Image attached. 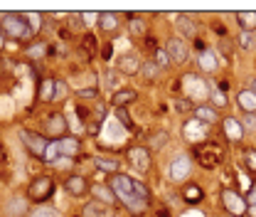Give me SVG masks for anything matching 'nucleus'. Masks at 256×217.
Listing matches in <instances>:
<instances>
[{
    "label": "nucleus",
    "mask_w": 256,
    "mask_h": 217,
    "mask_svg": "<svg viewBox=\"0 0 256 217\" xmlns=\"http://www.w3.org/2000/svg\"><path fill=\"white\" fill-rule=\"evenodd\" d=\"M111 190H114V195L128 205L133 213H140L143 208H145V203L138 198V190H135V180L133 178H128V175H114L111 178Z\"/></svg>",
    "instance_id": "1"
},
{
    "label": "nucleus",
    "mask_w": 256,
    "mask_h": 217,
    "mask_svg": "<svg viewBox=\"0 0 256 217\" xmlns=\"http://www.w3.org/2000/svg\"><path fill=\"white\" fill-rule=\"evenodd\" d=\"M194 158H197V163L204 168V170H214L217 165H222V160H224V150H222V145L214 144V141H207V144H199L194 148Z\"/></svg>",
    "instance_id": "2"
},
{
    "label": "nucleus",
    "mask_w": 256,
    "mask_h": 217,
    "mask_svg": "<svg viewBox=\"0 0 256 217\" xmlns=\"http://www.w3.org/2000/svg\"><path fill=\"white\" fill-rule=\"evenodd\" d=\"M2 27L10 37L15 40H27L32 37V27H30V20L27 15H5L2 17Z\"/></svg>",
    "instance_id": "3"
},
{
    "label": "nucleus",
    "mask_w": 256,
    "mask_h": 217,
    "mask_svg": "<svg viewBox=\"0 0 256 217\" xmlns=\"http://www.w3.org/2000/svg\"><path fill=\"white\" fill-rule=\"evenodd\" d=\"M52 190H55V183H52V178H50V175H42V178H37V180H32V183H30V190H27V195H30V200H35V203H42V200H47V198L52 195Z\"/></svg>",
    "instance_id": "4"
},
{
    "label": "nucleus",
    "mask_w": 256,
    "mask_h": 217,
    "mask_svg": "<svg viewBox=\"0 0 256 217\" xmlns=\"http://www.w3.org/2000/svg\"><path fill=\"white\" fill-rule=\"evenodd\" d=\"M183 86H185V96L190 99H207V81L202 76L194 74H185L183 76Z\"/></svg>",
    "instance_id": "5"
},
{
    "label": "nucleus",
    "mask_w": 256,
    "mask_h": 217,
    "mask_svg": "<svg viewBox=\"0 0 256 217\" xmlns=\"http://www.w3.org/2000/svg\"><path fill=\"white\" fill-rule=\"evenodd\" d=\"M222 200H224L227 210L232 213V217H242L244 213H247V203H244V200H242V195H237L234 190H224Z\"/></svg>",
    "instance_id": "6"
},
{
    "label": "nucleus",
    "mask_w": 256,
    "mask_h": 217,
    "mask_svg": "<svg viewBox=\"0 0 256 217\" xmlns=\"http://www.w3.org/2000/svg\"><path fill=\"white\" fill-rule=\"evenodd\" d=\"M170 180H175V183H180V180H185L188 175H190V158L188 155H178L173 163H170Z\"/></svg>",
    "instance_id": "7"
},
{
    "label": "nucleus",
    "mask_w": 256,
    "mask_h": 217,
    "mask_svg": "<svg viewBox=\"0 0 256 217\" xmlns=\"http://www.w3.org/2000/svg\"><path fill=\"white\" fill-rule=\"evenodd\" d=\"M128 160H130V165L135 168V170H148V165H150V153H148V148H140V145H135V148H130L128 150Z\"/></svg>",
    "instance_id": "8"
},
{
    "label": "nucleus",
    "mask_w": 256,
    "mask_h": 217,
    "mask_svg": "<svg viewBox=\"0 0 256 217\" xmlns=\"http://www.w3.org/2000/svg\"><path fill=\"white\" fill-rule=\"evenodd\" d=\"M20 136H22L25 145H27V148L35 153V155H40V158L45 155V148H47V144H50L45 136H37V134H30V131H22Z\"/></svg>",
    "instance_id": "9"
},
{
    "label": "nucleus",
    "mask_w": 256,
    "mask_h": 217,
    "mask_svg": "<svg viewBox=\"0 0 256 217\" xmlns=\"http://www.w3.org/2000/svg\"><path fill=\"white\" fill-rule=\"evenodd\" d=\"M183 131H185V139H188L190 144H197V145H199V141L207 136V126H204V124H199L197 119H190V121L185 124V129H183Z\"/></svg>",
    "instance_id": "10"
},
{
    "label": "nucleus",
    "mask_w": 256,
    "mask_h": 217,
    "mask_svg": "<svg viewBox=\"0 0 256 217\" xmlns=\"http://www.w3.org/2000/svg\"><path fill=\"white\" fill-rule=\"evenodd\" d=\"M165 52H168V57H173V62H185L188 60V47H185V42L180 40V37H173V40H168V47H165Z\"/></svg>",
    "instance_id": "11"
},
{
    "label": "nucleus",
    "mask_w": 256,
    "mask_h": 217,
    "mask_svg": "<svg viewBox=\"0 0 256 217\" xmlns=\"http://www.w3.org/2000/svg\"><path fill=\"white\" fill-rule=\"evenodd\" d=\"M66 190H69L74 198H79V195L86 193V180H84L81 175H69V178H66Z\"/></svg>",
    "instance_id": "12"
},
{
    "label": "nucleus",
    "mask_w": 256,
    "mask_h": 217,
    "mask_svg": "<svg viewBox=\"0 0 256 217\" xmlns=\"http://www.w3.org/2000/svg\"><path fill=\"white\" fill-rule=\"evenodd\" d=\"M133 99H135V89H119V91L111 96V104H114L116 109H124Z\"/></svg>",
    "instance_id": "13"
},
{
    "label": "nucleus",
    "mask_w": 256,
    "mask_h": 217,
    "mask_svg": "<svg viewBox=\"0 0 256 217\" xmlns=\"http://www.w3.org/2000/svg\"><path fill=\"white\" fill-rule=\"evenodd\" d=\"M202 198H204V193H202V188H199V185H194V183H190V185L183 190V200H185L188 205H197V203H202Z\"/></svg>",
    "instance_id": "14"
},
{
    "label": "nucleus",
    "mask_w": 256,
    "mask_h": 217,
    "mask_svg": "<svg viewBox=\"0 0 256 217\" xmlns=\"http://www.w3.org/2000/svg\"><path fill=\"white\" fill-rule=\"evenodd\" d=\"M222 129H224V134L229 136V141H239V139L244 136L242 124H239V121H234V119H227V121L222 124Z\"/></svg>",
    "instance_id": "15"
},
{
    "label": "nucleus",
    "mask_w": 256,
    "mask_h": 217,
    "mask_svg": "<svg viewBox=\"0 0 256 217\" xmlns=\"http://www.w3.org/2000/svg\"><path fill=\"white\" fill-rule=\"evenodd\" d=\"M84 217H111V208L104 203H89L84 208Z\"/></svg>",
    "instance_id": "16"
},
{
    "label": "nucleus",
    "mask_w": 256,
    "mask_h": 217,
    "mask_svg": "<svg viewBox=\"0 0 256 217\" xmlns=\"http://www.w3.org/2000/svg\"><path fill=\"white\" fill-rule=\"evenodd\" d=\"M194 119H197L199 124L209 126V124H214V121H217V111H214V109H209V106H197V109H194Z\"/></svg>",
    "instance_id": "17"
},
{
    "label": "nucleus",
    "mask_w": 256,
    "mask_h": 217,
    "mask_svg": "<svg viewBox=\"0 0 256 217\" xmlns=\"http://www.w3.org/2000/svg\"><path fill=\"white\" fill-rule=\"evenodd\" d=\"M64 129H66V124H64L62 114H52L50 121H47V131H50V136H62Z\"/></svg>",
    "instance_id": "18"
},
{
    "label": "nucleus",
    "mask_w": 256,
    "mask_h": 217,
    "mask_svg": "<svg viewBox=\"0 0 256 217\" xmlns=\"http://www.w3.org/2000/svg\"><path fill=\"white\" fill-rule=\"evenodd\" d=\"M5 213H7V217H20V215H27V200H22V198H17V200H12V203H7V208H5Z\"/></svg>",
    "instance_id": "19"
},
{
    "label": "nucleus",
    "mask_w": 256,
    "mask_h": 217,
    "mask_svg": "<svg viewBox=\"0 0 256 217\" xmlns=\"http://www.w3.org/2000/svg\"><path fill=\"white\" fill-rule=\"evenodd\" d=\"M94 195H96V203H104V205H111L116 200L114 190L111 188H104V185H94Z\"/></svg>",
    "instance_id": "20"
},
{
    "label": "nucleus",
    "mask_w": 256,
    "mask_h": 217,
    "mask_svg": "<svg viewBox=\"0 0 256 217\" xmlns=\"http://www.w3.org/2000/svg\"><path fill=\"white\" fill-rule=\"evenodd\" d=\"M119 70L126 74H133L140 70V65H138V60H135V55H124L121 60H119Z\"/></svg>",
    "instance_id": "21"
},
{
    "label": "nucleus",
    "mask_w": 256,
    "mask_h": 217,
    "mask_svg": "<svg viewBox=\"0 0 256 217\" xmlns=\"http://www.w3.org/2000/svg\"><path fill=\"white\" fill-rule=\"evenodd\" d=\"M60 150H62V155H76L79 153V141L74 139V136H66V139H62L60 141Z\"/></svg>",
    "instance_id": "22"
},
{
    "label": "nucleus",
    "mask_w": 256,
    "mask_h": 217,
    "mask_svg": "<svg viewBox=\"0 0 256 217\" xmlns=\"http://www.w3.org/2000/svg\"><path fill=\"white\" fill-rule=\"evenodd\" d=\"M60 155H62V150H60V141H50L47 148H45L42 160H47V163H60Z\"/></svg>",
    "instance_id": "23"
},
{
    "label": "nucleus",
    "mask_w": 256,
    "mask_h": 217,
    "mask_svg": "<svg viewBox=\"0 0 256 217\" xmlns=\"http://www.w3.org/2000/svg\"><path fill=\"white\" fill-rule=\"evenodd\" d=\"M178 27H180V32L185 37H194L197 35V27H194V22H192L188 15H178Z\"/></svg>",
    "instance_id": "24"
},
{
    "label": "nucleus",
    "mask_w": 256,
    "mask_h": 217,
    "mask_svg": "<svg viewBox=\"0 0 256 217\" xmlns=\"http://www.w3.org/2000/svg\"><path fill=\"white\" fill-rule=\"evenodd\" d=\"M239 104H242V109H247V114H256V94L254 91H242V94H239Z\"/></svg>",
    "instance_id": "25"
},
{
    "label": "nucleus",
    "mask_w": 256,
    "mask_h": 217,
    "mask_svg": "<svg viewBox=\"0 0 256 217\" xmlns=\"http://www.w3.org/2000/svg\"><path fill=\"white\" fill-rule=\"evenodd\" d=\"M199 65H202V70H207V72H214V70H217V60H214L212 50L199 52Z\"/></svg>",
    "instance_id": "26"
},
{
    "label": "nucleus",
    "mask_w": 256,
    "mask_h": 217,
    "mask_svg": "<svg viewBox=\"0 0 256 217\" xmlns=\"http://www.w3.org/2000/svg\"><path fill=\"white\" fill-rule=\"evenodd\" d=\"M40 99L42 101L55 99V79H42V84H40Z\"/></svg>",
    "instance_id": "27"
},
{
    "label": "nucleus",
    "mask_w": 256,
    "mask_h": 217,
    "mask_svg": "<svg viewBox=\"0 0 256 217\" xmlns=\"http://www.w3.org/2000/svg\"><path fill=\"white\" fill-rule=\"evenodd\" d=\"M237 20H239V25L244 27V32L256 27V12H239V15H237Z\"/></svg>",
    "instance_id": "28"
},
{
    "label": "nucleus",
    "mask_w": 256,
    "mask_h": 217,
    "mask_svg": "<svg viewBox=\"0 0 256 217\" xmlns=\"http://www.w3.org/2000/svg\"><path fill=\"white\" fill-rule=\"evenodd\" d=\"M99 25H101V30H116V15L114 12H101Z\"/></svg>",
    "instance_id": "29"
},
{
    "label": "nucleus",
    "mask_w": 256,
    "mask_h": 217,
    "mask_svg": "<svg viewBox=\"0 0 256 217\" xmlns=\"http://www.w3.org/2000/svg\"><path fill=\"white\" fill-rule=\"evenodd\" d=\"M128 30H130L135 37H143V35H145V22H143L140 17H130V20H128Z\"/></svg>",
    "instance_id": "30"
},
{
    "label": "nucleus",
    "mask_w": 256,
    "mask_h": 217,
    "mask_svg": "<svg viewBox=\"0 0 256 217\" xmlns=\"http://www.w3.org/2000/svg\"><path fill=\"white\" fill-rule=\"evenodd\" d=\"M47 52H52V50H50L45 42H40V45H32V47L27 50V57H32V60H42Z\"/></svg>",
    "instance_id": "31"
},
{
    "label": "nucleus",
    "mask_w": 256,
    "mask_h": 217,
    "mask_svg": "<svg viewBox=\"0 0 256 217\" xmlns=\"http://www.w3.org/2000/svg\"><path fill=\"white\" fill-rule=\"evenodd\" d=\"M96 165H99L101 173H116L119 170V163L111 160V158H96Z\"/></svg>",
    "instance_id": "32"
},
{
    "label": "nucleus",
    "mask_w": 256,
    "mask_h": 217,
    "mask_svg": "<svg viewBox=\"0 0 256 217\" xmlns=\"http://www.w3.org/2000/svg\"><path fill=\"white\" fill-rule=\"evenodd\" d=\"M57 213H55V208H50V205H40L37 210H32L27 217H55Z\"/></svg>",
    "instance_id": "33"
},
{
    "label": "nucleus",
    "mask_w": 256,
    "mask_h": 217,
    "mask_svg": "<svg viewBox=\"0 0 256 217\" xmlns=\"http://www.w3.org/2000/svg\"><path fill=\"white\" fill-rule=\"evenodd\" d=\"M140 72H143L145 79H155V74H158V65H155V62H148V65H143V67H140Z\"/></svg>",
    "instance_id": "34"
},
{
    "label": "nucleus",
    "mask_w": 256,
    "mask_h": 217,
    "mask_svg": "<svg viewBox=\"0 0 256 217\" xmlns=\"http://www.w3.org/2000/svg\"><path fill=\"white\" fill-rule=\"evenodd\" d=\"M242 129H247V131H256V114H247V116H244Z\"/></svg>",
    "instance_id": "35"
},
{
    "label": "nucleus",
    "mask_w": 256,
    "mask_h": 217,
    "mask_svg": "<svg viewBox=\"0 0 256 217\" xmlns=\"http://www.w3.org/2000/svg\"><path fill=\"white\" fill-rule=\"evenodd\" d=\"M244 160H247V165H249L252 170H256V150L254 148H247V150H244Z\"/></svg>",
    "instance_id": "36"
},
{
    "label": "nucleus",
    "mask_w": 256,
    "mask_h": 217,
    "mask_svg": "<svg viewBox=\"0 0 256 217\" xmlns=\"http://www.w3.org/2000/svg\"><path fill=\"white\" fill-rule=\"evenodd\" d=\"M155 57H158V60H155L158 70H160V67H168V65H170V60H168V52H165V50H158V52H155Z\"/></svg>",
    "instance_id": "37"
},
{
    "label": "nucleus",
    "mask_w": 256,
    "mask_h": 217,
    "mask_svg": "<svg viewBox=\"0 0 256 217\" xmlns=\"http://www.w3.org/2000/svg\"><path fill=\"white\" fill-rule=\"evenodd\" d=\"M94 47H96V40H94V35H86V40H84V50L89 52V60H91V52H94Z\"/></svg>",
    "instance_id": "38"
},
{
    "label": "nucleus",
    "mask_w": 256,
    "mask_h": 217,
    "mask_svg": "<svg viewBox=\"0 0 256 217\" xmlns=\"http://www.w3.org/2000/svg\"><path fill=\"white\" fill-rule=\"evenodd\" d=\"M66 96V86L64 81H55V99H64Z\"/></svg>",
    "instance_id": "39"
},
{
    "label": "nucleus",
    "mask_w": 256,
    "mask_h": 217,
    "mask_svg": "<svg viewBox=\"0 0 256 217\" xmlns=\"http://www.w3.org/2000/svg\"><path fill=\"white\" fill-rule=\"evenodd\" d=\"M242 47H252L254 45V37H252V32H242Z\"/></svg>",
    "instance_id": "40"
},
{
    "label": "nucleus",
    "mask_w": 256,
    "mask_h": 217,
    "mask_svg": "<svg viewBox=\"0 0 256 217\" xmlns=\"http://www.w3.org/2000/svg\"><path fill=\"white\" fill-rule=\"evenodd\" d=\"M79 99H89V101L96 99V89H81V91H79Z\"/></svg>",
    "instance_id": "41"
},
{
    "label": "nucleus",
    "mask_w": 256,
    "mask_h": 217,
    "mask_svg": "<svg viewBox=\"0 0 256 217\" xmlns=\"http://www.w3.org/2000/svg\"><path fill=\"white\" fill-rule=\"evenodd\" d=\"M119 121H121L124 126H128V129L133 126V124H130V119H128V114H126V111H124V109H119Z\"/></svg>",
    "instance_id": "42"
},
{
    "label": "nucleus",
    "mask_w": 256,
    "mask_h": 217,
    "mask_svg": "<svg viewBox=\"0 0 256 217\" xmlns=\"http://www.w3.org/2000/svg\"><path fill=\"white\" fill-rule=\"evenodd\" d=\"M101 55H104V60L109 62V60H111V55H114V45H111V42H109V45H104V52H101Z\"/></svg>",
    "instance_id": "43"
},
{
    "label": "nucleus",
    "mask_w": 256,
    "mask_h": 217,
    "mask_svg": "<svg viewBox=\"0 0 256 217\" xmlns=\"http://www.w3.org/2000/svg\"><path fill=\"white\" fill-rule=\"evenodd\" d=\"M175 109H178V111H188V109H190V101H185V99H178V101H175Z\"/></svg>",
    "instance_id": "44"
},
{
    "label": "nucleus",
    "mask_w": 256,
    "mask_h": 217,
    "mask_svg": "<svg viewBox=\"0 0 256 217\" xmlns=\"http://www.w3.org/2000/svg\"><path fill=\"white\" fill-rule=\"evenodd\" d=\"M247 205H256V185L252 188V193L247 195Z\"/></svg>",
    "instance_id": "45"
},
{
    "label": "nucleus",
    "mask_w": 256,
    "mask_h": 217,
    "mask_svg": "<svg viewBox=\"0 0 256 217\" xmlns=\"http://www.w3.org/2000/svg\"><path fill=\"white\" fill-rule=\"evenodd\" d=\"M214 104H227V96L222 91H214Z\"/></svg>",
    "instance_id": "46"
},
{
    "label": "nucleus",
    "mask_w": 256,
    "mask_h": 217,
    "mask_svg": "<svg viewBox=\"0 0 256 217\" xmlns=\"http://www.w3.org/2000/svg\"><path fill=\"white\" fill-rule=\"evenodd\" d=\"M114 84H116V74L109 72L106 74V86H114Z\"/></svg>",
    "instance_id": "47"
},
{
    "label": "nucleus",
    "mask_w": 256,
    "mask_h": 217,
    "mask_svg": "<svg viewBox=\"0 0 256 217\" xmlns=\"http://www.w3.org/2000/svg\"><path fill=\"white\" fill-rule=\"evenodd\" d=\"M165 139H168L165 134H158V136H155V141H153V145H163V141H165Z\"/></svg>",
    "instance_id": "48"
},
{
    "label": "nucleus",
    "mask_w": 256,
    "mask_h": 217,
    "mask_svg": "<svg viewBox=\"0 0 256 217\" xmlns=\"http://www.w3.org/2000/svg\"><path fill=\"white\" fill-rule=\"evenodd\" d=\"M158 217H170V210H158Z\"/></svg>",
    "instance_id": "49"
},
{
    "label": "nucleus",
    "mask_w": 256,
    "mask_h": 217,
    "mask_svg": "<svg viewBox=\"0 0 256 217\" xmlns=\"http://www.w3.org/2000/svg\"><path fill=\"white\" fill-rule=\"evenodd\" d=\"M2 153H5V150H2V145H0V163H2V158H5V155H2Z\"/></svg>",
    "instance_id": "50"
},
{
    "label": "nucleus",
    "mask_w": 256,
    "mask_h": 217,
    "mask_svg": "<svg viewBox=\"0 0 256 217\" xmlns=\"http://www.w3.org/2000/svg\"><path fill=\"white\" fill-rule=\"evenodd\" d=\"M252 217H256V205H252Z\"/></svg>",
    "instance_id": "51"
},
{
    "label": "nucleus",
    "mask_w": 256,
    "mask_h": 217,
    "mask_svg": "<svg viewBox=\"0 0 256 217\" xmlns=\"http://www.w3.org/2000/svg\"><path fill=\"white\" fill-rule=\"evenodd\" d=\"M254 94H256V79H254Z\"/></svg>",
    "instance_id": "52"
},
{
    "label": "nucleus",
    "mask_w": 256,
    "mask_h": 217,
    "mask_svg": "<svg viewBox=\"0 0 256 217\" xmlns=\"http://www.w3.org/2000/svg\"><path fill=\"white\" fill-rule=\"evenodd\" d=\"M0 47H2V42H0Z\"/></svg>",
    "instance_id": "53"
}]
</instances>
